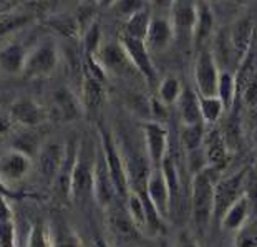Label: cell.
I'll list each match as a JSON object with an SVG mask.
<instances>
[{
	"label": "cell",
	"instance_id": "cell-1",
	"mask_svg": "<svg viewBox=\"0 0 257 247\" xmlns=\"http://www.w3.org/2000/svg\"><path fill=\"white\" fill-rule=\"evenodd\" d=\"M214 174L211 169H202L193 174L191 179V216L201 234L214 222V189L217 183Z\"/></svg>",
	"mask_w": 257,
	"mask_h": 247
},
{
	"label": "cell",
	"instance_id": "cell-2",
	"mask_svg": "<svg viewBox=\"0 0 257 247\" xmlns=\"http://www.w3.org/2000/svg\"><path fill=\"white\" fill-rule=\"evenodd\" d=\"M96 151L91 153L85 146L78 148V156L70 184V199L75 204H86L95 197V158Z\"/></svg>",
	"mask_w": 257,
	"mask_h": 247
},
{
	"label": "cell",
	"instance_id": "cell-3",
	"mask_svg": "<svg viewBox=\"0 0 257 247\" xmlns=\"http://www.w3.org/2000/svg\"><path fill=\"white\" fill-rule=\"evenodd\" d=\"M249 168H242L240 171L217 179L214 189V222L219 226L224 214L229 207L234 206L242 196H245V186H247Z\"/></svg>",
	"mask_w": 257,
	"mask_h": 247
},
{
	"label": "cell",
	"instance_id": "cell-4",
	"mask_svg": "<svg viewBox=\"0 0 257 247\" xmlns=\"http://www.w3.org/2000/svg\"><path fill=\"white\" fill-rule=\"evenodd\" d=\"M98 133H100V145L103 148V151H105L108 169H110V174H111V179L114 183L116 194H118L119 199H123L124 202H126V199L131 194L126 161H124L123 156L119 155L116 141H114L110 131L100 128L98 130Z\"/></svg>",
	"mask_w": 257,
	"mask_h": 247
},
{
	"label": "cell",
	"instance_id": "cell-5",
	"mask_svg": "<svg viewBox=\"0 0 257 247\" xmlns=\"http://www.w3.org/2000/svg\"><path fill=\"white\" fill-rule=\"evenodd\" d=\"M169 20L173 24L174 40L179 43H193L194 45V32L198 24V4L186 2H173L169 5Z\"/></svg>",
	"mask_w": 257,
	"mask_h": 247
},
{
	"label": "cell",
	"instance_id": "cell-6",
	"mask_svg": "<svg viewBox=\"0 0 257 247\" xmlns=\"http://www.w3.org/2000/svg\"><path fill=\"white\" fill-rule=\"evenodd\" d=\"M60 62L58 48L53 42H43L29 52L24 76L27 78H47L57 70Z\"/></svg>",
	"mask_w": 257,
	"mask_h": 247
},
{
	"label": "cell",
	"instance_id": "cell-7",
	"mask_svg": "<svg viewBox=\"0 0 257 247\" xmlns=\"http://www.w3.org/2000/svg\"><path fill=\"white\" fill-rule=\"evenodd\" d=\"M221 71L212 52H199L194 63V85L199 96H217Z\"/></svg>",
	"mask_w": 257,
	"mask_h": 247
},
{
	"label": "cell",
	"instance_id": "cell-8",
	"mask_svg": "<svg viewBox=\"0 0 257 247\" xmlns=\"http://www.w3.org/2000/svg\"><path fill=\"white\" fill-rule=\"evenodd\" d=\"M118 197L114 183L111 179L110 169H108L106 156L101 145L98 143L96 156H95V201L101 209H110Z\"/></svg>",
	"mask_w": 257,
	"mask_h": 247
},
{
	"label": "cell",
	"instance_id": "cell-9",
	"mask_svg": "<svg viewBox=\"0 0 257 247\" xmlns=\"http://www.w3.org/2000/svg\"><path fill=\"white\" fill-rule=\"evenodd\" d=\"M202 155H204L207 169L214 173H221L222 169H226L231 151L226 145L221 128L211 126L209 130H206L204 143H202Z\"/></svg>",
	"mask_w": 257,
	"mask_h": 247
},
{
	"label": "cell",
	"instance_id": "cell-10",
	"mask_svg": "<svg viewBox=\"0 0 257 247\" xmlns=\"http://www.w3.org/2000/svg\"><path fill=\"white\" fill-rule=\"evenodd\" d=\"M119 43L123 45V48L126 50L130 60L133 62L136 70L140 71V75L143 76V80H146L148 83L153 85L158 80V73L155 68V63L151 60V52L148 50L146 42L133 38L126 34H119Z\"/></svg>",
	"mask_w": 257,
	"mask_h": 247
},
{
	"label": "cell",
	"instance_id": "cell-11",
	"mask_svg": "<svg viewBox=\"0 0 257 247\" xmlns=\"http://www.w3.org/2000/svg\"><path fill=\"white\" fill-rule=\"evenodd\" d=\"M100 62L106 68V71H111V73L123 76V78H143L119 42L106 43L101 47Z\"/></svg>",
	"mask_w": 257,
	"mask_h": 247
},
{
	"label": "cell",
	"instance_id": "cell-12",
	"mask_svg": "<svg viewBox=\"0 0 257 247\" xmlns=\"http://www.w3.org/2000/svg\"><path fill=\"white\" fill-rule=\"evenodd\" d=\"M143 135H145V145L148 151V159L155 169H160L165 158L168 156V145H169V135L168 130L163 126V123L158 121H146L143 125Z\"/></svg>",
	"mask_w": 257,
	"mask_h": 247
},
{
	"label": "cell",
	"instance_id": "cell-13",
	"mask_svg": "<svg viewBox=\"0 0 257 247\" xmlns=\"http://www.w3.org/2000/svg\"><path fill=\"white\" fill-rule=\"evenodd\" d=\"M12 123H17L24 128H35L47 119V111L40 103L30 96H20L12 101L9 109Z\"/></svg>",
	"mask_w": 257,
	"mask_h": 247
},
{
	"label": "cell",
	"instance_id": "cell-14",
	"mask_svg": "<svg viewBox=\"0 0 257 247\" xmlns=\"http://www.w3.org/2000/svg\"><path fill=\"white\" fill-rule=\"evenodd\" d=\"M65 156H67V145L60 141L42 143L40 151L37 155L38 171H40L42 176L48 181H55L63 166Z\"/></svg>",
	"mask_w": 257,
	"mask_h": 247
},
{
	"label": "cell",
	"instance_id": "cell-15",
	"mask_svg": "<svg viewBox=\"0 0 257 247\" xmlns=\"http://www.w3.org/2000/svg\"><path fill=\"white\" fill-rule=\"evenodd\" d=\"M32 168V158L19 150H9L4 153L0 161V174H2L4 184L19 183L29 174Z\"/></svg>",
	"mask_w": 257,
	"mask_h": 247
},
{
	"label": "cell",
	"instance_id": "cell-16",
	"mask_svg": "<svg viewBox=\"0 0 257 247\" xmlns=\"http://www.w3.org/2000/svg\"><path fill=\"white\" fill-rule=\"evenodd\" d=\"M83 109L85 106L81 103V98L76 96L67 86L58 88L52 98V113L60 121H72V119H76L78 116H81Z\"/></svg>",
	"mask_w": 257,
	"mask_h": 247
},
{
	"label": "cell",
	"instance_id": "cell-17",
	"mask_svg": "<svg viewBox=\"0 0 257 247\" xmlns=\"http://www.w3.org/2000/svg\"><path fill=\"white\" fill-rule=\"evenodd\" d=\"M229 38H231V45L234 52V58L239 65L244 60L245 55L249 53L250 47L254 43V22L249 17L237 19L234 25L229 29Z\"/></svg>",
	"mask_w": 257,
	"mask_h": 247
},
{
	"label": "cell",
	"instance_id": "cell-18",
	"mask_svg": "<svg viewBox=\"0 0 257 247\" xmlns=\"http://www.w3.org/2000/svg\"><path fill=\"white\" fill-rule=\"evenodd\" d=\"M174 40V30L173 24L169 17H163V15H153L150 30L146 35V47L151 53H161L171 45Z\"/></svg>",
	"mask_w": 257,
	"mask_h": 247
},
{
	"label": "cell",
	"instance_id": "cell-19",
	"mask_svg": "<svg viewBox=\"0 0 257 247\" xmlns=\"http://www.w3.org/2000/svg\"><path fill=\"white\" fill-rule=\"evenodd\" d=\"M148 196H150L158 212L161 214V217L166 221L169 217V212H171V194H169V188L161 168L151 171L150 181H148Z\"/></svg>",
	"mask_w": 257,
	"mask_h": 247
},
{
	"label": "cell",
	"instance_id": "cell-20",
	"mask_svg": "<svg viewBox=\"0 0 257 247\" xmlns=\"http://www.w3.org/2000/svg\"><path fill=\"white\" fill-rule=\"evenodd\" d=\"M29 52L22 43H5L0 52V67L7 75H24Z\"/></svg>",
	"mask_w": 257,
	"mask_h": 247
},
{
	"label": "cell",
	"instance_id": "cell-21",
	"mask_svg": "<svg viewBox=\"0 0 257 247\" xmlns=\"http://www.w3.org/2000/svg\"><path fill=\"white\" fill-rule=\"evenodd\" d=\"M250 211H252V204H250L249 197L242 196L236 204L229 207V211L224 214V217L219 222L221 229L227 230V232H239V230H242L250 216Z\"/></svg>",
	"mask_w": 257,
	"mask_h": 247
},
{
	"label": "cell",
	"instance_id": "cell-22",
	"mask_svg": "<svg viewBox=\"0 0 257 247\" xmlns=\"http://www.w3.org/2000/svg\"><path fill=\"white\" fill-rule=\"evenodd\" d=\"M179 118H181L183 126H193L204 123L201 116V106H199V95L193 88H184L183 95L178 101Z\"/></svg>",
	"mask_w": 257,
	"mask_h": 247
},
{
	"label": "cell",
	"instance_id": "cell-23",
	"mask_svg": "<svg viewBox=\"0 0 257 247\" xmlns=\"http://www.w3.org/2000/svg\"><path fill=\"white\" fill-rule=\"evenodd\" d=\"M106 100L105 85L83 71L81 80V103L85 109H98Z\"/></svg>",
	"mask_w": 257,
	"mask_h": 247
},
{
	"label": "cell",
	"instance_id": "cell-24",
	"mask_svg": "<svg viewBox=\"0 0 257 247\" xmlns=\"http://www.w3.org/2000/svg\"><path fill=\"white\" fill-rule=\"evenodd\" d=\"M151 20H153L151 7L148 4H145L140 10H136L133 15H130V17L126 19V22H124L123 34H126L133 38H138V40H146Z\"/></svg>",
	"mask_w": 257,
	"mask_h": 247
},
{
	"label": "cell",
	"instance_id": "cell-25",
	"mask_svg": "<svg viewBox=\"0 0 257 247\" xmlns=\"http://www.w3.org/2000/svg\"><path fill=\"white\" fill-rule=\"evenodd\" d=\"M50 237L53 247H83L80 235L62 217H57L50 224Z\"/></svg>",
	"mask_w": 257,
	"mask_h": 247
},
{
	"label": "cell",
	"instance_id": "cell-26",
	"mask_svg": "<svg viewBox=\"0 0 257 247\" xmlns=\"http://www.w3.org/2000/svg\"><path fill=\"white\" fill-rule=\"evenodd\" d=\"M161 171L165 174L166 184L169 188V194H171V212L179 206V197H181V178H179V169L176 164V159L168 153V156L165 158V161L161 164Z\"/></svg>",
	"mask_w": 257,
	"mask_h": 247
},
{
	"label": "cell",
	"instance_id": "cell-27",
	"mask_svg": "<svg viewBox=\"0 0 257 247\" xmlns=\"http://www.w3.org/2000/svg\"><path fill=\"white\" fill-rule=\"evenodd\" d=\"M214 30V12L207 2L198 4V24H196L194 32V45L201 47L212 37Z\"/></svg>",
	"mask_w": 257,
	"mask_h": 247
},
{
	"label": "cell",
	"instance_id": "cell-28",
	"mask_svg": "<svg viewBox=\"0 0 257 247\" xmlns=\"http://www.w3.org/2000/svg\"><path fill=\"white\" fill-rule=\"evenodd\" d=\"M17 7L9 10V12H5V14H0V35H2V38H5L9 34H12V32L24 29V27L32 24V22L37 19L29 10H19Z\"/></svg>",
	"mask_w": 257,
	"mask_h": 247
},
{
	"label": "cell",
	"instance_id": "cell-29",
	"mask_svg": "<svg viewBox=\"0 0 257 247\" xmlns=\"http://www.w3.org/2000/svg\"><path fill=\"white\" fill-rule=\"evenodd\" d=\"M217 98L222 101L226 111H232V108L237 101V86H236V76L231 71L226 70L221 71L219 85H217Z\"/></svg>",
	"mask_w": 257,
	"mask_h": 247
},
{
	"label": "cell",
	"instance_id": "cell-30",
	"mask_svg": "<svg viewBox=\"0 0 257 247\" xmlns=\"http://www.w3.org/2000/svg\"><path fill=\"white\" fill-rule=\"evenodd\" d=\"M184 86L174 75H168L161 80L160 86H158V98L169 108L173 105H178L179 98L183 95Z\"/></svg>",
	"mask_w": 257,
	"mask_h": 247
},
{
	"label": "cell",
	"instance_id": "cell-31",
	"mask_svg": "<svg viewBox=\"0 0 257 247\" xmlns=\"http://www.w3.org/2000/svg\"><path fill=\"white\" fill-rule=\"evenodd\" d=\"M181 145L188 155L202 150V143L206 136V125H193V126H181Z\"/></svg>",
	"mask_w": 257,
	"mask_h": 247
},
{
	"label": "cell",
	"instance_id": "cell-32",
	"mask_svg": "<svg viewBox=\"0 0 257 247\" xmlns=\"http://www.w3.org/2000/svg\"><path fill=\"white\" fill-rule=\"evenodd\" d=\"M201 116L204 125H216L226 111L222 101L217 96H199Z\"/></svg>",
	"mask_w": 257,
	"mask_h": 247
},
{
	"label": "cell",
	"instance_id": "cell-33",
	"mask_svg": "<svg viewBox=\"0 0 257 247\" xmlns=\"http://www.w3.org/2000/svg\"><path fill=\"white\" fill-rule=\"evenodd\" d=\"M126 211H128V214L131 216V219H133L135 226L138 227L140 232L141 234L146 232V230H148L146 209H145L143 199H141L138 194H135V193L130 194V197L126 199Z\"/></svg>",
	"mask_w": 257,
	"mask_h": 247
},
{
	"label": "cell",
	"instance_id": "cell-34",
	"mask_svg": "<svg viewBox=\"0 0 257 247\" xmlns=\"http://www.w3.org/2000/svg\"><path fill=\"white\" fill-rule=\"evenodd\" d=\"M50 25L60 35H63L67 38H76L81 35L78 20H76L75 15H57V17H52Z\"/></svg>",
	"mask_w": 257,
	"mask_h": 247
},
{
	"label": "cell",
	"instance_id": "cell-35",
	"mask_svg": "<svg viewBox=\"0 0 257 247\" xmlns=\"http://www.w3.org/2000/svg\"><path fill=\"white\" fill-rule=\"evenodd\" d=\"M2 247H17L14 212L7 199H4V212H2Z\"/></svg>",
	"mask_w": 257,
	"mask_h": 247
},
{
	"label": "cell",
	"instance_id": "cell-36",
	"mask_svg": "<svg viewBox=\"0 0 257 247\" xmlns=\"http://www.w3.org/2000/svg\"><path fill=\"white\" fill-rule=\"evenodd\" d=\"M81 43H83V53L96 57V53H100L101 50V29L98 25V22H95L88 30L85 32L81 37Z\"/></svg>",
	"mask_w": 257,
	"mask_h": 247
},
{
	"label": "cell",
	"instance_id": "cell-37",
	"mask_svg": "<svg viewBox=\"0 0 257 247\" xmlns=\"http://www.w3.org/2000/svg\"><path fill=\"white\" fill-rule=\"evenodd\" d=\"M27 247H53L50 237V227L43 222H35L29 235V245Z\"/></svg>",
	"mask_w": 257,
	"mask_h": 247
},
{
	"label": "cell",
	"instance_id": "cell-38",
	"mask_svg": "<svg viewBox=\"0 0 257 247\" xmlns=\"http://www.w3.org/2000/svg\"><path fill=\"white\" fill-rule=\"evenodd\" d=\"M222 135H224V140H226V145L229 148V151H236L237 146L240 145V126L237 121V116H231L229 121L224 126Z\"/></svg>",
	"mask_w": 257,
	"mask_h": 247
},
{
	"label": "cell",
	"instance_id": "cell-39",
	"mask_svg": "<svg viewBox=\"0 0 257 247\" xmlns=\"http://www.w3.org/2000/svg\"><path fill=\"white\" fill-rule=\"evenodd\" d=\"M240 101H242L247 108L257 106V71H255L254 78L250 80V83L245 86L242 95H240Z\"/></svg>",
	"mask_w": 257,
	"mask_h": 247
},
{
	"label": "cell",
	"instance_id": "cell-40",
	"mask_svg": "<svg viewBox=\"0 0 257 247\" xmlns=\"http://www.w3.org/2000/svg\"><path fill=\"white\" fill-rule=\"evenodd\" d=\"M173 247H199V242L189 229H181L174 239Z\"/></svg>",
	"mask_w": 257,
	"mask_h": 247
},
{
	"label": "cell",
	"instance_id": "cell-41",
	"mask_svg": "<svg viewBox=\"0 0 257 247\" xmlns=\"http://www.w3.org/2000/svg\"><path fill=\"white\" fill-rule=\"evenodd\" d=\"M150 111H151V116L155 118L158 123H161L160 119H165L168 116V106L158 96L153 98L150 101ZM155 119H153V121H155Z\"/></svg>",
	"mask_w": 257,
	"mask_h": 247
},
{
	"label": "cell",
	"instance_id": "cell-42",
	"mask_svg": "<svg viewBox=\"0 0 257 247\" xmlns=\"http://www.w3.org/2000/svg\"><path fill=\"white\" fill-rule=\"evenodd\" d=\"M143 2H133V0H124V2H116L113 4V7H116L119 10V14L126 15V19L130 17V15H133L136 10H140L141 7H143Z\"/></svg>",
	"mask_w": 257,
	"mask_h": 247
},
{
	"label": "cell",
	"instance_id": "cell-43",
	"mask_svg": "<svg viewBox=\"0 0 257 247\" xmlns=\"http://www.w3.org/2000/svg\"><path fill=\"white\" fill-rule=\"evenodd\" d=\"M236 247H257V234H240L236 240Z\"/></svg>",
	"mask_w": 257,
	"mask_h": 247
},
{
	"label": "cell",
	"instance_id": "cell-44",
	"mask_svg": "<svg viewBox=\"0 0 257 247\" xmlns=\"http://www.w3.org/2000/svg\"><path fill=\"white\" fill-rule=\"evenodd\" d=\"M252 140H254L255 146H257V116L254 118V123H252Z\"/></svg>",
	"mask_w": 257,
	"mask_h": 247
},
{
	"label": "cell",
	"instance_id": "cell-45",
	"mask_svg": "<svg viewBox=\"0 0 257 247\" xmlns=\"http://www.w3.org/2000/svg\"><path fill=\"white\" fill-rule=\"evenodd\" d=\"M93 247H110L108 245V242H105L101 237H98L96 240H95V244H93Z\"/></svg>",
	"mask_w": 257,
	"mask_h": 247
}]
</instances>
